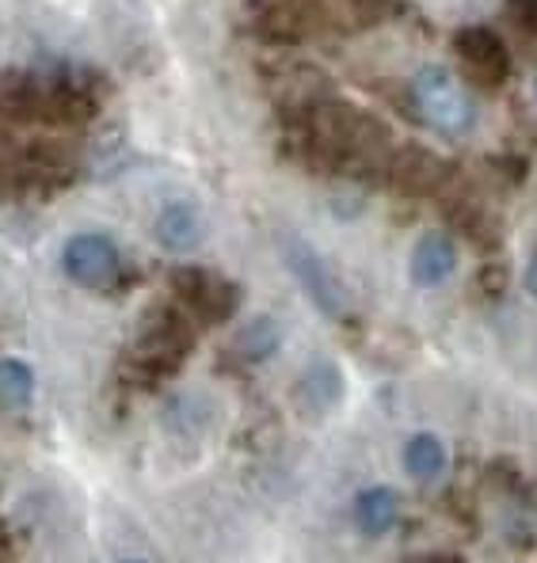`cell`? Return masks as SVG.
<instances>
[{
  "instance_id": "obj_15",
  "label": "cell",
  "mask_w": 537,
  "mask_h": 563,
  "mask_svg": "<svg viewBox=\"0 0 537 563\" xmlns=\"http://www.w3.org/2000/svg\"><path fill=\"white\" fill-rule=\"evenodd\" d=\"M526 289H530V297L537 301V252L530 255V263H526Z\"/></svg>"
},
{
  "instance_id": "obj_3",
  "label": "cell",
  "mask_w": 537,
  "mask_h": 563,
  "mask_svg": "<svg viewBox=\"0 0 537 563\" xmlns=\"http://www.w3.org/2000/svg\"><path fill=\"white\" fill-rule=\"evenodd\" d=\"M62 271L69 282L88 289H103L119 278L122 255L107 233H77L62 244Z\"/></svg>"
},
{
  "instance_id": "obj_10",
  "label": "cell",
  "mask_w": 537,
  "mask_h": 563,
  "mask_svg": "<svg viewBox=\"0 0 537 563\" xmlns=\"http://www.w3.org/2000/svg\"><path fill=\"white\" fill-rule=\"evenodd\" d=\"M404 468H408V476L419 479V484H431V479H439L442 468H446L442 438H435V434L408 438V442H404Z\"/></svg>"
},
{
  "instance_id": "obj_13",
  "label": "cell",
  "mask_w": 537,
  "mask_h": 563,
  "mask_svg": "<svg viewBox=\"0 0 537 563\" xmlns=\"http://www.w3.org/2000/svg\"><path fill=\"white\" fill-rule=\"evenodd\" d=\"M35 393V374L23 358H0V400L23 404Z\"/></svg>"
},
{
  "instance_id": "obj_4",
  "label": "cell",
  "mask_w": 537,
  "mask_h": 563,
  "mask_svg": "<svg viewBox=\"0 0 537 563\" xmlns=\"http://www.w3.org/2000/svg\"><path fill=\"white\" fill-rule=\"evenodd\" d=\"M153 236L164 252L172 255H187L195 252L198 244L206 240V218L195 202L187 198H176V202H164L153 218Z\"/></svg>"
},
{
  "instance_id": "obj_14",
  "label": "cell",
  "mask_w": 537,
  "mask_h": 563,
  "mask_svg": "<svg viewBox=\"0 0 537 563\" xmlns=\"http://www.w3.org/2000/svg\"><path fill=\"white\" fill-rule=\"evenodd\" d=\"M511 12H515L518 20H526L530 31H537V0H511Z\"/></svg>"
},
{
  "instance_id": "obj_1",
  "label": "cell",
  "mask_w": 537,
  "mask_h": 563,
  "mask_svg": "<svg viewBox=\"0 0 537 563\" xmlns=\"http://www.w3.org/2000/svg\"><path fill=\"white\" fill-rule=\"evenodd\" d=\"M412 99H416L419 114L450 137L469 134L476 122L473 99H469V92L458 85V77L446 65H424L416 73V80H412Z\"/></svg>"
},
{
  "instance_id": "obj_12",
  "label": "cell",
  "mask_w": 537,
  "mask_h": 563,
  "mask_svg": "<svg viewBox=\"0 0 537 563\" xmlns=\"http://www.w3.org/2000/svg\"><path fill=\"white\" fill-rule=\"evenodd\" d=\"M206 422H210V404L198 393H184L164 404V427L172 434H198V430H206Z\"/></svg>"
},
{
  "instance_id": "obj_18",
  "label": "cell",
  "mask_w": 537,
  "mask_h": 563,
  "mask_svg": "<svg viewBox=\"0 0 537 563\" xmlns=\"http://www.w3.org/2000/svg\"><path fill=\"white\" fill-rule=\"evenodd\" d=\"M534 96H537V77H534Z\"/></svg>"
},
{
  "instance_id": "obj_16",
  "label": "cell",
  "mask_w": 537,
  "mask_h": 563,
  "mask_svg": "<svg viewBox=\"0 0 537 563\" xmlns=\"http://www.w3.org/2000/svg\"><path fill=\"white\" fill-rule=\"evenodd\" d=\"M424 563H461V560H453V556H431V560H424Z\"/></svg>"
},
{
  "instance_id": "obj_8",
  "label": "cell",
  "mask_w": 537,
  "mask_h": 563,
  "mask_svg": "<svg viewBox=\"0 0 537 563\" xmlns=\"http://www.w3.org/2000/svg\"><path fill=\"white\" fill-rule=\"evenodd\" d=\"M297 396H302V408L313 416H328L336 404L343 400V374L332 362H313L309 369L297 380Z\"/></svg>"
},
{
  "instance_id": "obj_6",
  "label": "cell",
  "mask_w": 537,
  "mask_h": 563,
  "mask_svg": "<svg viewBox=\"0 0 537 563\" xmlns=\"http://www.w3.org/2000/svg\"><path fill=\"white\" fill-rule=\"evenodd\" d=\"M458 54L465 57V65L476 73L481 80H489V85H500L503 77H507L511 62H507V49H503L500 35L489 27H465L458 35Z\"/></svg>"
},
{
  "instance_id": "obj_2",
  "label": "cell",
  "mask_w": 537,
  "mask_h": 563,
  "mask_svg": "<svg viewBox=\"0 0 537 563\" xmlns=\"http://www.w3.org/2000/svg\"><path fill=\"white\" fill-rule=\"evenodd\" d=\"M278 252H283L286 271H291V275L297 278V286L305 289V297H309L325 317H332V320L347 317L351 297H347L343 282L336 278V271L328 267V260L309 244V240L286 233L283 240H278Z\"/></svg>"
},
{
  "instance_id": "obj_7",
  "label": "cell",
  "mask_w": 537,
  "mask_h": 563,
  "mask_svg": "<svg viewBox=\"0 0 537 563\" xmlns=\"http://www.w3.org/2000/svg\"><path fill=\"white\" fill-rule=\"evenodd\" d=\"M184 289H187V301H191V309L202 312L206 320H229L237 309V286L218 275H210V271H187L184 275Z\"/></svg>"
},
{
  "instance_id": "obj_11",
  "label": "cell",
  "mask_w": 537,
  "mask_h": 563,
  "mask_svg": "<svg viewBox=\"0 0 537 563\" xmlns=\"http://www.w3.org/2000/svg\"><path fill=\"white\" fill-rule=\"evenodd\" d=\"M278 343H283V331L271 317H252L248 324L241 328V335H237V354L248 362H267L271 354L278 351Z\"/></svg>"
},
{
  "instance_id": "obj_5",
  "label": "cell",
  "mask_w": 537,
  "mask_h": 563,
  "mask_svg": "<svg viewBox=\"0 0 537 563\" xmlns=\"http://www.w3.org/2000/svg\"><path fill=\"white\" fill-rule=\"evenodd\" d=\"M458 271V244L446 233H427L412 247L408 275L419 289H435Z\"/></svg>"
},
{
  "instance_id": "obj_17",
  "label": "cell",
  "mask_w": 537,
  "mask_h": 563,
  "mask_svg": "<svg viewBox=\"0 0 537 563\" xmlns=\"http://www.w3.org/2000/svg\"><path fill=\"white\" fill-rule=\"evenodd\" d=\"M122 563H145V560H122Z\"/></svg>"
},
{
  "instance_id": "obj_9",
  "label": "cell",
  "mask_w": 537,
  "mask_h": 563,
  "mask_svg": "<svg viewBox=\"0 0 537 563\" xmlns=\"http://www.w3.org/2000/svg\"><path fill=\"white\" fill-rule=\"evenodd\" d=\"M396 510H401V503H396V492L393 487H366V492H359V499H354V521H359V529L366 537H382L390 533L396 526Z\"/></svg>"
}]
</instances>
